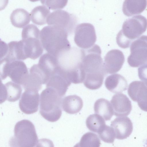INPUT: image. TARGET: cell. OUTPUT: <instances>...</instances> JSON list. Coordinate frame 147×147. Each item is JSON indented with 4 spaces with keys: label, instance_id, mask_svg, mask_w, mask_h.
<instances>
[{
    "label": "cell",
    "instance_id": "obj_11",
    "mask_svg": "<svg viewBox=\"0 0 147 147\" xmlns=\"http://www.w3.org/2000/svg\"><path fill=\"white\" fill-rule=\"evenodd\" d=\"M123 52L118 49L109 51L105 55L103 62V67L105 73L113 74L119 71L125 61Z\"/></svg>",
    "mask_w": 147,
    "mask_h": 147
},
{
    "label": "cell",
    "instance_id": "obj_18",
    "mask_svg": "<svg viewBox=\"0 0 147 147\" xmlns=\"http://www.w3.org/2000/svg\"><path fill=\"white\" fill-rule=\"evenodd\" d=\"M37 64L47 83L55 73L58 66L57 58L48 53L44 54L40 57Z\"/></svg>",
    "mask_w": 147,
    "mask_h": 147
},
{
    "label": "cell",
    "instance_id": "obj_9",
    "mask_svg": "<svg viewBox=\"0 0 147 147\" xmlns=\"http://www.w3.org/2000/svg\"><path fill=\"white\" fill-rule=\"evenodd\" d=\"M96 40L94 26L89 23H83L78 25L75 30L74 41L80 48L84 49L92 47Z\"/></svg>",
    "mask_w": 147,
    "mask_h": 147
},
{
    "label": "cell",
    "instance_id": "obj_27",
    "mask_svg": "<svg viewBox=\"0 0 147 147\" xmlns=\"http://www.w3.org/2000/svg\"><path fill=\"white\" fill-rule=\"evenodd\" d=\"M5 85L7 91V100L11 102L18 100L21 96L22 91L20 85L11 82H8Z\"/></svg>",
    "mask_w": 147,
    "mask_h": 147
},
{
    "label": "cell",
    "instance_id": "obj_1",
    "mask_svg": "<svg viewBox=\"0 0 147 147\" xmlns=\"http://www.w3.org/2000/svg\"><path fill=\"white\" fill-rule=\"evenodd\" d=\"M83 49L82 65L85 74L84 84L89 89H98L102 86L107 75L103 69L101 49L97 45H94L89 49Z\"/></svg>",
    "mask_w": 147,
    "mask_h": 147
},
{
    "label": "cell",
    "instance_id": "obj_23",
    "mask_svg": "<svg viewBox=\"0 0 147 147\" xmlns=\"http://www.w3.org/2000/svg\"><path fill=\"white\" fill-rule=\"evenodd\" d=\"M94 110L96 114L101 116L105 121L110 120L114 114L111 103L108 100L103 98L99 99L96 101Z\"/></svg>",
    "mask_w": 147,
    "mask_h": 147
},
{
    "label": "cell",
    "instance_id": "obj_33",
    "mask_svg": "<svg viewBox=\"0 0 147 147\" xmlns=\"http://www.w3.org/2000/svg\"><path fill=\"white\" fill-rule=\"evenodd\" d=\"M9 0H0V11L4 9L8 3Z\"/></svg>",
    "mask_w": 147,
    "mask_h": 147
},
{
    "label": "cell",
    "instance_id": "obj_13",
    "mask_svg": "<svg viewBox=\"0 0 147 147\" xmlns=\"http://www.w3.org/2000/svg\"><path fill=\"white\" fill-rule=\"evenodd\" d=\"M40 96L38 91L25 90L19 101V106L23 113L27 114L36 112L38 108Z\"/></svg>",
    "mask_w": 147,
    "mask_h": 147
},
{
    "label": "cell",
    "instance_id": "obj_32",
    "mask_svg": "<svg viewBox=\"0 0 147 147\" xmlns=\"http://www.w3.org/2000/svg\"><path fill=\"white\" fill-rule=\"evenodd\" d=\"M8 51V45L0 39V59L6 56Z\"/></svg>",
    "mask_w": 147,
    "mask_h": 147
},
{
    "label": "cell",
    "instance_id": "obj_30",
    "mask_svg": "<svg viewBox=\"0 0 147 147\" xmlns=\"http://www.w3.org/2000/svg\"><path fill=\"white\" fill-rule=\"evenodd\" d=\"M41 3L52 10L63 9L67 4L68 0H40Z\"/></svg>",
    "mask_w": 147,
    "mask_h": 147
},
{
    "label": "cell",
    "instance_id": "obj_28",
    "mask_svg": "<svg viewBox=\"0 0 147 147\" xmlns=\"http://www.w3.org/2000/svg\"><path fill=\"white\" fill-rule=\"evenodd\" d=\"M100 141L96 134L88 132L82 137L80 141L76 146L79 147H100Z\"/></svg>",
    "mask_w": 147,
    "mask_h": 147
},
{
    "label": "cell",
    "instance_id": "obj_4",
    "mask_svg": "<svg viewBox=\"0 0 147 147\" xmlns=\"http://www.w3.org/2000/svg\"><path fill=\"white\" fill-rule=\"evenodd\" d=\"M146 28V19L142 15L135 16L127 19L117 35V44L123 49L129 47L133 41L139 38Z\"/></svg>",
    "mask_w": 147,
    "mask_h": 147
},
{
    "label": "cell",
    "instance_id": "obj_6",
    "mask_svg": "<svg viewBox=\"0 0 147 147\" xmlns=\"http://www.w3.org/2000/svg\"><path fill=\"white\" fill-rule=\"evenodd\" d=\"M38 142L35 126L30 121L24 119L18 122L14 129V136L9 141L13 147H34Z\"/></svg>",
    "mask_w": 147,
    "mask_h": 147
},
{
    "label": "cell",
    "instance_id": "obj_21",
    "mask_svg": "<svg viewBox=\"0 0 147 147\" xmlns=\"http://www.w3.org/2000/svg\"><path fill=\"white\" fill-rule=\"evenodd\" d=\"M147 0H125L122 11L127 17L141 13L146 8Z\"/></svg>",
    "mask_w": 147,
    "mask_h": 147
},
{
    "label": "cell",
    "instance_id": "obj_14",
    "mask_svg": "<svg viewBox=\"0 0 147 147\" xmlns=\"http://www.w3.org/2000/svg\"><path fill=\"white\" fill-rule=\"evenodd\" d=\"M71 84L65 73L58 65L55 73L50 77L46 84L47 87L54 89L63 97Z\"/></svg>",
    "mask_w": 147,
    "mask_h": 147
},
{
    "label": "cell",
    "instance_id": "obj_19",
    "mask_svg": "<svg viewBox=\"0 0 147 147\" xmlns=\"http://www.w3.org/2000/svg\"><path fill=\"white\" fill-rule=\"evenodd\" d=\"M105 86L109 91L115 93H120L126 90L128 83L122 76L118 74L107 76L105 81Z\"/></svg>",
    "mask_w": 147,
    "mask_h": 147
},
{
    "label": "cell",
    "instance_id": "obj_25",
    "mask_svg": "<svg viewBox=\"0 0 147 147\" xmlns=\"http://www.w3.org/2000/svg\"><path fill=\"white\" fill-rule=\"evenodd\" d=\"M50 10L44 5L34 7L30 13L32 22L38 25H42L46 23L47 18L50 14Z\"/></svg>",
    "mask_w": 147,
    "mask_h": 147
},
{
    "label": "cell",
    "instance_id": "obj_22",
    "mask_svg": "<svg viewBox=\"0 0 147 147\" xmlns=\"http://www.w3.org/2000/svg\"><path fill=\"white\" fill-rule=\"evenodd\" d=\"M8 52L5 57L10 61L24 60L27 58L22 40L11 41L8 43Z\"/></svg>",
    "mask_w": 147,
    "mask_h": 147
},
{
    "label": "cell",
    "instance_id": "obj_3",
    "mask_svg": "<svg viewBox=\"0 0 147 147\" xmlns=\"http://www.w3.org/2000/svg\"><path fill=\"white\" fill-rule=\"evenodd\" d=\"M83 53V49L75 47L62 53L57 57L59 65L71 83L79 84L84 81L85 74L82 65Z\"/></svg>",
    "mask_w": 147,
    "mask_h": 147
},
{
    "label": "cell",
    "instance_id": "obj_17",
    "mask_svg": "<svg viewBox=\"0 0 147 147\" xmlns=\"http://www.w3.org/2000/svg\"><path fill=\"white\" fill-rule=\"evenodd\" d=\"M111 126L115 134V138L123 140L129 137L133 130L132 123L127 117L121 116L116 117L111 121Z\"/></svg>",
    "mask_w": 147,
    "mask_h": 147
},
{
    "label": "cell",
    "instance_id": "obj_16",
    "mask_svg": "<svg viewBox=\"0 0 147 147\" xmlns=\"http://www.w3.org/2000/svg\"><path fill=\"white\" fill-rule=\"evenodd\" d=\"M113 113L117 117L126 116L132 109L131 102L125 94L121 93L114 95L111 100Z\"/></svg>",
    "mask_w": 147,
    "mask_h": 147
},
{
    "label": "cell",
    "instance_id": "obj_12",
    "mask_svg": "<svg viewBox=\"0 0 147 147\" xmlns=\"http://www.w3.org/2000/svg\"><path fill=\"white\" fill-rule=\"evenodd\" d=\"M127 93L132 100L138 102L139 106L142 110L146 111V83L141 81L132 82L129 86Z\"/></svg>",
    "mask_w": 147,
    "mask_h": 147
},
{
    "label": "cell",
    "instance_id": "obj_20",
    "mask_svg": "<svg viewBox=\"0 0 147 147\" xmlns=\"http://www.w3.org/2000/svg\"><path fill=\"white\" fill-rule=\"evenodd\" d=\"M61 106L63 110L67 113L75 114L78 113L82 109L83 101L77 95H69L62 99Z\"/></svg>",
    "mask_w": 147,
    "mask_h": 147
},
{
    "label": "cell",
    "instance_id": "obj_15",
    "mask_svg": "<svg viewBox=\"0 0 147 147\" xmlns=\"http://www.w3.org/2000/svg\"><path fill=\"white\" fill-rule=\"evenodd\" d=\"M7 73L13 82L22 85L29 72L23 61L19 60H9L7 65Z\"/></svg>",
    "mask_w": 147,
    "mask_h": 147
},
{
    "label": "cell",
    "instance_id": "obj_5",
    "mask_svg": "<svg viewBox=\"0 0 147 147\" xmlns=\"http://www.w3.org/2000/svg\"><path fill=\"white\" fill-rule=\"evenodd\" d=\"M54 89L47 87L40 95V113L48 121H57L62 115L61 102L62 99Z\"/></svg>",
    "mask_w": 147,
    "mask_h": 147
},
{
    "label": "cell",
    "instance_id": "obj_34",
    "mask_svg": "<svg viewBox=\"0 0 147 147\" xmlns=\"http://www.w3.org/2000/svg\"><path fill=\"white\" fill-rule=\"evenodd\" d=\"M29 0L31 2H34L37 1H39V0Z\"/></svg>",
    "mask_w": 147,
    "mask_h": 147
},
{
    "label": "cell",
    "instance_id": "obj_26",
    "mask_svg": "<svg viewBox=\"0 0 147 147\" xmlns=\"http://www.w3.org/2000/svg\"><path fill=\"white\" fill-rule=\"evenodd\" d=\"M87 127L91 131L97 133L105 124L103 118L97 114L89 115L86 120Z\"/></svg>",
    "mask_w": 147,
    "mask_h": 147
},
{
    "label": "cell",
    "instance_id": "obj_31",
    "mask_svg": "<svg viewBox=\"0 0 147 147\" xmlns=\"http://www.w3.org/2000/svg\"><path fill=\"white\" fill-rule=\"evenodd\" d=\"M9 60L6 57L0 59V78L5 79L8 76L7 67Z\"/></svg>",
    "mask_w": 147,
    "mask_h": 147
},
{
    "label": "cell",
    "instance_id": "obj_29",
    "mask_svg": "<svg viewBox=\"0 0 147 147\" xmlns=\"http://www.w3.org/2000/svg\"><path fill=\"white\" fill-rule=\"evenodd\" d=\"M98 136L103 142L113 143L115 138V134L113 128L105 125L98 132Z\"/></svg>",
    "mask_w": 147,
    "mask_h": 147
},
{
    "label": "cell",
    "instance_id": "obj_24",
    "mask_svg": "<svg viewBox=\"0 0 147 147\" xmlns=\"http://www.w3.org/2000/svg\"><path fill=\"white\" fill-rule=\"evenodd\" d=\"M30 14L22 8L13 10L11 14L10 20L12 24L18 28H22L28 24L30 21Z\"/></svg>",
    "mask_w": 147,
    "mask_h": 147
},
{
    "label": "cell",
    "instance_id": "obj_7",
    "mask_svg": "<svg viewBox=\"0 0 147 147\" xmlns=\"http://www.w3.org/2000/svg\"><path fill=\"white\" fill-rule=\"evenodd\" d=\"M40 34L39 29L34 24H29L23 28L22 32V40L27 58L34 60L42 53L43 50Z\"/></svg>",
    "mask_w": 147,
    "mask_h": 147
},
{
    "label": "cell",
    "instance_id": "obj_8",
    "mask_svg": "<svg viewBox=\"0 0 147 147\" xmlns=\"http://www.w3.org/2000/svg\"><path fill=\"white\" fill-rule=\"evenodd\" d=\"M147 40L146 36L143 35L131 43L127 59L130 66L136 67L147 64Z\"/></svg>",
    "mask_w": 147,
    "mask_h": 147
},
{
    "label": "cell",
    "instance_id": "obj_10",
    "mask_svg": "<svg viewBox=\"0 0 147 147\" xmlns=\"http://www.w3.org/2000/svg\"><path fill=\"white\" fill-rule=\"evenodd\" d=\"M46 22L49 25H55L65 28L68 34L73 33L77 23L75 16L66 11L57 10L50 13L47 17Z\"/></svg>",
    "mask_w": 147,
    "mask_h": 147
},
{
    "label": "cell",
    "instance_id": "obj_2",
    "mask_svg": "<svg viewBox=\"0 0 147 147\" xmlns=\"http://www.w3.org/2000/svg\"><path fill=\"white\" fill-rule=\"evenodd\" d=\"M68 33L64 28L49 25L40 32V39L43 48L47 53L57 58L61 54L69 50L70 44L67 39Z\"/></svg>",
    "mask_w": 147,
    "mask_h": 147
}]
</instances>
